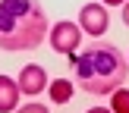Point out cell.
Returning <instances> with one entry per match:
<instances>
[{
  "label": "cell",
  "instance_id": "obj_9",
  "mask_svg": "<svg viewBox=\"0 0 129 113\" xmlns=\"http://www.w3.org/2000/svg\"><path fill=\"white\" fill-rule=\"evenodd\" d=\"M16 113H47V107H41V104H25V107H19Z\"/></svg>",
  "mask_w": 129,
  "mask_h": 113
},
{
  "label": "cell",
  "instance_id": "obj_7",
  "mask_svg": "<svg viewBox=\"0 0 129 113\" xmlns=\"http://www.w3.org/2000/svg\"><path fill=\"white\" fill-rule=\"evenodd\" d=\"M47 91H50V100H54V104H69V97H73V82L63 75V79L50 82Z\"/></svg>",
  "mask_w": 129,
  "mask_h": 113
},
{
  "label": "cell",
  "instance_id": "obj_10",
  "mask_svg": "<svg viewBox=\"0 0 129 113\" xmlns=\"http://www.w3.org/2000/svg\"><path fill=\"white\" fill-rule=\"evenodd\" d=\"M88 113H113V110H110V107H91Z\"/></svg>",
  "mask_w": 129,
  "mask_h": 113
},
{
  "label": "cell",
  "instance_id": "obj_6",
  "mask_svg": "<svg viewBox=\"0 0 129 113\" xmlns=\"http://www.w3.org/2000/svg\"><path fill=\"white\" fill-rule=\"evenodd\" d=\"M19 85L10 79V75H0V113H13L19 107Z\"/></svg>",
  "mask_w": 129,
  "mask_h": 113
},
{
  "label": "cell",
  "instance_id": "obj_5",
  "mask_svg": "<svg viewBox=\"0 0 129 113\" xmlns=\"http://www.w3.org/2000/svg\"><path fill=\"white\" fill-rule=\"evenodd\" d=\"M16 85H19V91H22V94H31V97H35V94H41L50 82H47V72H44L38 63H28V66H22Z\"/></svg>",
  "mask_w": 129,
  "mask_h": 113
},
{
  "label": "cell",
  "instance_id": "obj_2",
  "mask_svg": "<svg viewBox=\"0 0 129 113\" xmlns=\"http://www.w3.org/2000/svg\"><path fill=\"white\" fill-rule=\"evenodd\" d=\"M47 31V13L35 0H0V50H35Z\"/></svg>",
  "mask_w": 129,
  "mask_h": 113
},
{
  "label": "cell",
  "instance_id": "obj_11",
  "mask_svg": "<svg viewBox=\"0 0 129 113\" xmlns=\"http://www.w3.org/2000/svg\"><path fill=\"white\" fill-rule=\"evenodd\" d=\"M123 22L129 25V0H126V6H123Z\"/></svg>",
  "mask_w": 129,
  "mask_h": 113
},
{
  "label": "cell",
  "instance_id": "obj_4",
  "mask_svg": "<svg viewBox=\"0 0 129 113\" xmlns=\"http://www.w3.org/2000/svg\"><path fill=\"white\" fill-rule=\"evenodd\" d=\"M79 28L88 31L91 38L104 35V31H107V10L101 3H85L79 10Z\"/></svg>",
  "mask_w": 129,
  "mask_h": 113
},
{
  "label": "cell",
  "instance_id": "obj_8",
  "mask_svg": "<svg viewBox=\"0 0 129 113\" xmlns=\"http://www.w3.org/2000/svg\"><path fill=\"white\" fill-rule=\"evenodd\" d=\"M110 110L113 113H129V88H117L110 94Z\"/></svg>",
  "mask_w": 129,
  "mask_h": 113
},
{
  "label": "cell",
  "instance_id": "obj_12",
  "mask_svg": "<svg viewBox=\"0 0 129 113\" xmlns=\"http://www.w3.org/2000/svg\"><path fill=\"white\" fill-rule=\"evenodd\" d=\"M101 3H107V6H120V3H126V0H101Z\"/></svg>",
  "mask_w": 129,
  "mask_h": 113
},
{
  "label": "cell",
  "instance_id": "obj_1",
  "mask_svg": "<svg viewBox=\"0 0 129 113\" xmlns=\"http://www.w3.org/2000/svg\"><path fill=\"white\" fill-rule=\"evenodd\" d=\"M66 60L73 66V75L79 82V88L88 94H98V97L101 94H113L129 79V60L110 41H98L88 50H82L79 56L73 53Z\"/></svg>",
  "mask_w": 129,
  "mask_h": 113
},
{
  "label": "cell",
  "instance_id": "obj_3",
  "mask_svg": "<svg viewBox=\"0 0 129 113\" xmlns=\"http://www.w3.org/2000/svg\"><path fill=\"white\" fill-rule=\"evenodd\" d=\"M47 35H50V47H54L57 53H63V56H73L76 47H79V41H82V28L76 22H66V19L57 22Z\"/></svg>",
  "mask_w": 129,
  "mask_h": 113
}]
</instances>
